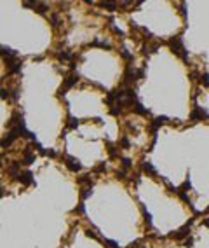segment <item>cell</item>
<instances>
[{
    "mask_svg": "<svg viewBox=\"0 0 209 248\" xmlns=\"http://www.w3.org/2000/svg\"><path fill=\"white\" fill-rule=\"evenodd\" d=\"M169 46H171L172 53L176 54V56H180L183 61H188V54H187V51H185V46H183V37H181V35H178V37L171 38V40H169Z\"/></svg>",
    "mask_w": 209,
    "mask_h": 248,
    "instance_id": "1",
    "label": "cell"
},
{
    "mask_svg": "<svg viewBox=\"0 0 209 248\" xmlns=\"http://www.w3.org/2000/svg\"><path fill=\"white\" fill-rule=\"evenodd\" d=\"M79 82V74H70L66 79H64V82H63V86L59 87V91H58V94L59 96H64L66 94V91H68L70 87H73Z\"/></svg>",
    "mask_w": 209,
    "mask_h": 248,
    "instance_id": "2",
    "label": "cell"
},
{
    "mask_svg": "<svg viewBox=\"0 0 209 248\" xmlns=\"http://www.w3.org/2000/svg\"><path fill=\"white\" fill-rule=\"evenodd\" d=\"M64 164H66V168H68L70 171H79V170H82V164L80 161L77 159V157H72V156H64Z\"/></svg>",
    "mask_w": 209,
    "mask_h": 248,
    "instance_id": "3",
    "label": "cell"
},
{
    "mask_svg": "<svg viewBox=\"0 0 209 248\" xmlns=\"http://www.w3.org/2000/svg\"><path fill=\"white\" fill-rule=\"evenodd\" d=\"M17 180L23 183V185H32L33 183V173L30 171V170H26V171H23L17 175Z\"/></svg>",
    "mask_w": 209,
    "mask_h": 248,
    "instance_id": "4",
    "label": "cell"
},
{
    "mask_svg": "<svg viewBox=\"0 0 209 248\" xmlns=\"http://www.w3.org/2000/svg\"><path fill=\"white\" fill-rule=\"evenodd\" d=\"M190 119H192V121H197V119L199 121H202V119H209V115L202 107H195L193 108V112H192V115H190Z\"/></svg>",
    "mask_w": 209,
    "mask_h": 248,
    "instance_id": "5",
    "label": "cell"
},
{
    "mask_svg": "<svg viewBox=\"0 0 209 248\" xmlns=\"http://www.w3.org/2000/svg\"><path fill=\"white\" fill-rule=\"evenodd\" d=\"M188 232H190V224L183 226L181 229H178L176 232H172L171 238H172V239H183V238H187V236H188Z\"/></svg>",
    "mask_w": 209,
    "mask_h": 248,
    "instance_id": "6",
    "label": "cell"
},
{
    "mask_svg": "<svg viewBox=\"0 0 209 248\" xmlns=\"http://www.w3.org/2000/svg\"><path fill=\"white\" fill-rule=\"evenodd\" d=\"M166 122H167V117H166V115H161V117H155V119H153V122H152V133H153V136H155L157 130L161 128L162 124H166Z\"/></svg>",
    "mask_w": 209,
    "mask_h": 248,
    "instance_id": "7",
    "label": "cell"
},
{
    "mask_svg": "<svg viewBox=\"0 0 209 248\" xmlns=\"http://www.w3.org/2000/svg\"><path fill=\"white\" fill-rule=\"evenodd\" d=\"M79 124H80V119H77V117H73V115H70V114H68L66 130H77V128H79Z\"/></svg>",
    "mask_w": 209,
    "mask_h": 248,
    "instance_id": "8",
    "label": "cell"
},
{
    "mask_svg": "<svg viewBox=\"0 0 209 248\" xmlns=\"http://www.w3.org/2000/svg\"><path fill=\"white\" fill-rule=\"evenodd\" d=\"M141 170L146 173V175H152V177H155L157 175V171H155V168L152 166V162H148V161H145L143 164H141Z\"/></svg>",
    "mask_w": 209,
    "mask_h": 248,
    "instance_id": "9",
    "label": "cell"
},
{
    "mask_svg": "<svg viewBox=\"0 0 209 248\" xmlns=\"http://www.w3.org/2000/svg\"><path fill=\"white\" fill-rule=\"evenodd\" d=\"M19 162H12L11 166L7 168V173H9V175H11V177H17V175H19Z\"/></svg>",
    "mask_w": 209,
    "mask_h": 248,
    "instance_id": "10",
    "label": "cell"
},
{
    "mask_svg": "<svg viewBox=\"0 0 209 248\" xmlns=\"http://www.w3.org/2000/svg\"><path fill=\"white\" fill-rule=\"evenodd\" d=\"M133 108H134V112H136V114H141V115H148V114H150L145 107H143V105H141V103H139V102L134 103V107H133Z\"/></svg>",
    "mask_w": 209,
    "mask_h": 248,
    "instance_id": "11",
    "label": "cell"
},
{
    "mask_svg": "<svg viewBox=\"0 0 209 248\" xmlns=\"http://www.w3.org/2000/svg\"><path fill=\"white\" fill-rule=\"evenodd\" d=\"M99 6L105 7V9H108V11H115V9L118 7V4H115V2H101Z\"/></svg>",
    "mask_w": 209,
    "mask_h": 248,
    "instance_id": "12",
    "label": "cell"
},
{
    "mask_svg": "<svg viewBox=\"0 0 209 248\" xmlns=\"http://www.w3.org/2000/svg\"><path fill=\"white\" fill-rule=\"evenodd\" d=\"M23 164H32V162H35V154H30V152H26L25 154V159H23Z\"/></svg>",
    "mask_w": 209,
    "mask_h": 248,
    "instance_id": "13",
    "label": "cell"
},
{
    "mask_svg": "<svg viewBox=\"0 0 209 248\" xmlns=\"http://www.w3.org/2000/svg\"><path fill=\"white\" fill-rule=\"evenodd\" d=\"M91 46H96V47H103V49H110V44H106V42H103V40H92L91 42Z\"/></svg>",
    "mask_w": 209,
    "mask_h": 248,
    "instance_id": "14",
    "label": "cell"
},
{
    "mask_svg": "<svg viewBox=\"0 0 209 248\" xmlns=\"http://www.w3.org/2000/svg\"><path fill=\"white\" fill-rule=\"evenodd\" d=\"M0 98H2V100H9V98H11V91H9V89H4V87H0Z\"/></svg>",
    "mask_w": 209,
    "mask_h": 248,
    "instance_id": "15",
    "label": "cell"
},
{
    "mask_svg": "<svg viewBox=\"0 0 209 248\" xmlns=\"http://www.w3.org/2000/svg\"><path fill=\"white\" fill-rule=\"evenodd\" d=\"M58 58L59 59H70V58H73V54L70 53V51H63V53L58 54Z\"/></svg>",
    "mask_w": 209,
    "mask_h": 248,
    "instance_id": "16",
    "label": "cell"
},
{
    "mask_svg": "<svg viewBox=\"0 0 209 248\" xmlns=\"http://www.w3.org/2000/svg\"><path fill=\"white\" fill-rule=\"evenodd\" d=\"M91 192H92L91 187H87V189H84L80 192V198H82V199H86V198H89V196H91Z\"/></svg>",
    "mask_w": 209,
    "mask_h": 248,
    "instance_id": "17",
    "label": "cell"
},
{
    "mask_svg": "<svg viewBox=\"0 0 209 248\" xmlns=\"http://www.w3.org/2000/svg\"><path fill=\"white\" fill-rule=\"evenodd\" d=\"M122 166H124V170H129V168H131V159H129V157H122Z\"/></svg>",
    "mask_w": 209,
    "mask_h": 248,
    "instance_id": "18",
    "label": "cell"
},
{
    "mask_svg": "<svg viewBox=\"0 0 209 248\" xmlns=\"http://www.w3.org/2000/svg\"><path fill=\"white\" fill-rule=\"evenodd\" d=\"M51 25H52V26H58V25H59L58 14H52V16H51Z\"/></svg>",
    "mask_w": 209,
    "mask_h": 248,
    "instance_id": "19",
    "label": "cell"
},
{
    "mask_svg": "<svg viewBox=\"0 0 209 248\" xmlns=\"http://www.w3.org/2000/svg\"><path fill=\"white\" fill-rule=\"evenodd\" d=\"M200 79H202L204 86H206V87H209V74H202V77H200Z\"/></svg>",
    "mask_w": 209,
    "mask_h": 248,
    "instance_id": "20",
    "label": "cell"
},
{
    "mask_svg": "<svg viewBox=\"0 0 209 248\" xmlns=\"http://www.w3.org/2000/svg\"><path fill=\"white\" fill-rule=\"evenodd\" d=\"M105 245H108L106 248H118V245L115 241H110V239H105Z\"/></svg>",
    "mask_w": 209,
    "mask_h": 248,
    "instance_id": "21",
    "label": "cell"
},
{
    "mask_svg": "<svg viewBox=\"0 0 209 248\" xmlns=\"http://www.w3.org/2000/svg\"><path fill=\"white\" fill-rule=\"evenodd\" d=\"M84 210H86V206H84V203H80V205L73 210V213H84Z\"/></svg>",
    "mask_w": 209,
    "mask_h": 248,
    "instance_id": "22",
    "label": "cell"
},
{
    "mask_svg": "<svg viewBox=\"0 0 209 248\" xmlns=\"http://www.w3.org/2000/svg\"><path fill=\"white\" fill-rule=\"evenodd\" d=\"M120 54H122V56H124L126 59H131V58H133V56H131V54L127 53V49H122V51H120Z\"/></svg>",
    "mask_w": 209,
    "mask_h": 248,
    "instance_id": "23",
    "label": "cell"
},
{
    "mask_svg": "<svg viewBox=\"0 0 209 248\" xmlns=\"http://www.w3.org/2000/svg\"><path fill=\"white\" fill-rule=\"evenodd\" d=\"M120 145H122V147H129V140H127V138H122V140H120Z\"/></svg>",
    "mask_w": 209,
    "mask_h": 248,
    "instance_id": "24",
    "label": "cell"
},
{
    "mask_svg": "<svg viewBox=\"0 0 209 248\" xmlns=\"http://www.w3.org/2000/svg\"><path fill=\"white\" fill-rule=\"evenodd\" d=\"M185 245H187V246H192V245H193V239H187V241H185Z\"/></svg>",
    "mask_w": 209,
    "mask_h": 248,
    "instance_id": "25",
    "label": "cell"
},
{
    "mask_svg": "<svg viewBox=\"0 0 209 248\" xmlns=\"http://www.w3.org/2000/svg\"><path fill=\"white\" fill-rule=\"evenodd\" d=\"M2 196H4V190L0 189V199H2Z\"/></svg>",
    "mask_w": 209,
    "mask_h": 248,
    "instance_id": "26",
    "label": "cell"
}]
</instances>
